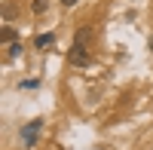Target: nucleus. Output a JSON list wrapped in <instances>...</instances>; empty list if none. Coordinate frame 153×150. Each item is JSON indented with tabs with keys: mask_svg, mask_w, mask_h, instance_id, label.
Returning <instances> with one entry per match:
<instances>
[{
	"mask_svg": "<svg viewBox=\"0 0 153 150\" xmlns=\"http://www.w3.org/2000/svg\"><path fill=\"white\" fill-rule=\"evenodd\" d=\"M61 3H65V6L71 9V6H76V3H80V0H61Z\"/></svg>",
	"mask_w": 153,
	"mask_h": 150,
	"instance_id": "nucleus-10",
	"label": "nucleus"
},
{
	"mask_svg": "<svg viewBox=\"0 0 153 150\" xmlns=\"http://www.w3.org/2000/svg\"><path fill=\"white\" fill-rule=\"evenodd\" d=\"M12 16H16V6H3V19H6V22H9V19H12Z\"/></svg>",
	"mask_w": 153,
	"mask_h": 150,
	"instance_id": "nucleus-9",
	"label": "nucleus"
},
{
	"mask_svg": "<svg viewBox=\"0 0 153 150\" xmlns=\"http://www.w3.org/2000/svg\"><path fill=\"white\" fill-rule=\"evenodd\" d=\"M150 52H153V37H150Z\"/></svg>",
	"mask_w": 153,
	"mask_h": 150,
	"instance_id": "nucleus-11",
	"label": "nucleus"
},
{
	"mask_svg": "<svg viewBox=\"0 0 153 150\" xmlns=\"http://www.w3.org/2000/svg\"><path fill=\"white\" fill-rule=\"evenodd\" d=\"M89 37H92V31H89L86 25H83V28L76 31V37H74V43H76V46H86V43H89Z\"/></svg>",
	"mask_w": 153,
	"mask_h": 150,
	"instance_id": "nucleus-5",
	"label": "nucleus"
},
{
	"mask_svg": "<svg viewBox=\"0 0 153 150\" xmlns=\"http://www.w3.org/2000/svg\"><path fill=\"white\" fill-rule=\"evenodd\" d=\"M68 61H71V68H89L92 65V55H89V49L86 46H71V55H68Z\"/></svg>",
	"mask_w": 153,
	"mask_h": 150,
	"instance_id": "nucleus-2",
	"label": "nucleus"
},
{
	"mask_svg": "<svg viewBox=\"0 0 153 150\" xmlns=\"http://www.w3.org/2000/svg\"><path fill=\"white\" fill-rule=\"evenodd\" d=\"M0 43H3V46H12V43H19V31L6 25V28H3V34H0Z\"/></svg>",
	"mask_w": 153,
	"mask_h": 150,
	"instance_id": "nucleus-4",
	"label": "nucleus"
},
{
	"mask_svg": "<svg viewBox=\"0 0 153 150\" xmlns=\"http://www.w3.org/2000/svg\"><path fill=\"white\" fill-rule=\"evenodd\" d=\"M40 129H43V117H34L28 126H22V135H19L22 144H25V147H34V144H37V135H40Z\"/></svg>",
	"mask_w": 153,
	"mask_h": 150,
	"instance_id": "nucleus-1",
	"label": "nucleus"
},
{
	"mask_svg": "<svg viewBox=\"0 0 153 150\" xmlns=\"http://www.w3.org/2000/svg\"><path fill=\"white\" fill-rule=\"evenodd\" d=\"M19 89H28V92H34V89H40V80H37V77H31V80L19 83Z\"/></svg>",
	"mask_w": 153,
	"mask_h": 150,
	"instance_id": "nucleus-7",
	"label": "nucleus"
},
{
	"mask_svg": "<svg viewBox=\"0 0 153 150\" xmlns=\"http://www.w3.org/2000/svg\"><path fill=\"white\" fill-rule=\"evenodd\" d=\"M46 0H34V3H31V12H34V16H43V12H46Z\"/></svg>",
	"mask_w": 153,
	"mask_h": 150,
	"instance_id": "nucleus-8",
	"label": "nucleus"
},
{
	"mask_svg": "<svg viewBox=\"0 0 153 150\" xmlns=\"http://www.w3.org/2000/svg\"><path fill=\"white\" fill-rule=\"evenodd\" d=\"M19 55H22V43H12V46H6V61L19 58Z\"/></svg>",
	"mask_w": 153,
	"mask_h": 150,
	"instance_id": "nucleus-6",
	"label": "nucleus"
},
{
	"mask_svg": "<svg viewBox=\"0 0 153 150\" xmlns=\"http://www.w3.org/2000/svg\"><path fill=\"white\" fill-rule=\"evenodd\" d=\"M55 43V31H46V34H37L34 37V49H49Z\"/></svg>",
	"mask_w": 153,
	"mask_h": 150,
	"instance_id": "nucleus-3",
	"label": "nucleus"
}]
</instances>
